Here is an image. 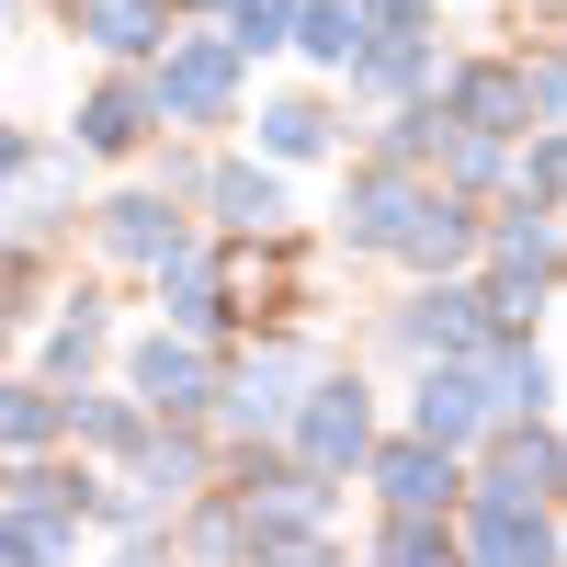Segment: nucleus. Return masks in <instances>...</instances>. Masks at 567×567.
I'll return each mask as SVG.
<instances>
[{
  "mask_svg": "<svg viewBox=\"0 0 567 567\" xmlns=\"http://www.w3.org/2000/svg\"><path fill=\"white\" fill-rule=\"evenodd\" d=\"M148 420H159L148 398H136V409H125V398H91V409H69V432H80V443H103V454H125Z\"/></svg>",
  "mask_w": 567,
  "mask_h": 567,
  "instance_id": "4be33fe9",
  "label": "nucleus"
},
{
  "mask_svg": "<svg viewBox=\"0 0 567 567\" xmlns=\"http://www.w3.org/2000/svg\"><path fill=\"white\" fill-rule=\"evenodd\" d=\"M374 23H432V0H363Z\"/></svg>",
  "mask_w": 567,
  "mask_h": 567,
  "instance_id": "c85d7f7f",
  "label": "nucleus"
},
{
  "mask_svg": "<svg viewBox=\"0 0 567 567\" xmlns=\"http://www.w3.org/2000/svg\"><path fill=\"white\" fill-rule=\"evenodd\" d=\"M205 194H216L227 227H272V216H284V182H272V171H216Z\"/></svg>",
  "mask_w": 567,
  "mask_h": 567,
  "instance_id": "aec40b11",
  "label": "nucleus"
},
{
  "mask_svg": "<svg viewBox=\"0 0 567 567\" xmlns=\"http://www.w3.org/2000/svg\"><path fill=\"white\" fill-rule=\"evenodd\" d=\"M523 194L567 205V125H556V136H534V171H523Z\"/></svg>",
  "mask_w": 567,
  "mask_h": 567,
  "instance_id": "bb28decb",
  "label": "nucleus"
},
{
  "mask_svg": "<svg viewBox=\"0 0 567 567\" xmlns=\"http://www.w3.org/2000/svg\"><path fill=\"white\" fill-rule=\"evenodd\" d=\"M80 511H91V477H80V465H12V556H69L80 545Z\"/></svg>",
  "mask_w": 567,
  "mask_h": 567,
  "instance_id": "f03ea898",
  "label": "nucleus"
},
{
  "mask_svg": "<svg viewBox=\"0 0 567 567\" xmlns=\"http://www.w3.org/2000/svg\"><path fill=\"white\" fill-rule=\"evenodd\" d=\"M159 296H171V318H182V329H216V318H227V307H216V261H205V250L159 261Z\"/></svg>",
  "mask_w": 567,
  "mask_h": 567,
  "instance_id": "6ab92c4d",
  "label": "nucleus"
},
{
  "mask_svg": "<svg viewBox=\"0 0 567 567\" xmlns=\"http://www.w3.org/2000/svg\"><path fill=\"white\" fill-rule=\"evenodd\" d=\"M296 45H307L318 69H352L363 45H374V12H363V0H307V12H296Z\"/></svg>",
  "mask_w": 567,
  "mask_h": 567,
  "instance_id": "dca6fc26",
  "label": "nucleus"
},
{
  "mask_svg": "<svg viewBox=\"0 0 567 567\" xmlns=\"http://www.w3.org/2000/svg\"><path fill=\"white\" fill-rule=\"evenodd\" d=\"M556 523H545V499H499L477 488V523H465V556H545Z\"/></svg>",
  "mask_w": 567,
  "mask_h": 567,
  "instance_id": "f8f14e48",
  "label": "nucleus"
},
{
  "mask_svg": "<svg viewBox=\"0 0 567 567\" xmlns=\"http://www.w3.org/2000/svg\"><path fill=\"white\" fill-rule=\"evenodd\" d=\"M443 103H454L465 125H488V136H523V125L545 114V91H534V69H454Z\"/></svg>",
  "mask_w": 567,
  "mask_h": 567,
  "instance_id": "6e6552de",
  "label": "nucleus"
},
{
  "mask_svg": "<svg viewBox=\"0 0 567 567\" xmlns=\"http://www.w3.org/2000/svg\"><path fill=\"white\" fill-rule=\"evenodd\" d=\"M307 363L296 352H261V363H239V386H227V420H239V432H272V420H296L307 398Z\"/></svg>",
  "mask_w": 567,
  "mask_h": 567,
  "instance_id": "9d476101",
  "label": "nucleus"
},
{
  "mask_svg": "<svg viewBox=\"0 0 567 567\" xmlns=\"http://www.w3.org/2000/svg\"><path fill=\"white\" fill-rule=\"evenodd\" d=\"M488 374H499V409H511V420H523V409L545 420V398H556V374H545V352H523V341H499V352H488Z\"/></svg>",
  "mask_w": 567,
  "mask_h": 567,
  "instance_id": "412c9836",
  "label": "nucleus"
},
{
  "mask_svg": "<svg viewBox=\"0 0 567 567\" xmlns=\"http://www.w3.org/2000/svg\"><path fill=\"white\" fill-rule=\"evenodd\" d=\"M420 80H432V34L420 23H374V45L352 58V91L363 103H398V91H420Z\"/></svg>",
  "mask_w": 567,
  "mask_h": 567,
  "instance_id": "1a4fd4ad",
  "label": "nucleus"
},
{
  "mask_svg": "<svg viewBox=\"0 0 567 567\" xmlns=\"http://www.w3.org/2000/svg\"><path fill=\"white\" fill-rule=\"evenodd\" d=\"M261 148H272V159H318V148H329V114H318V103H272V114H261Z\"/></svg>",
  "mask_w": 567,
  "mask_h": 567,
  "instance_id": "5701e85b",
  "label": "nucleus"
},
{
  "mask_svg": "<svg viewBox=\"0 0 567 567\" xmlns=\"http://www.w3.org/2000/svg\"><path fill=\"white\" fill-rule=\"evenodd\" d=\"M420 205H432V194L409 182V159H386V171H363L352 194H341V239H352V250H398Z\"/></svg>",
  "mask_w": 567,
  "mask_h": 567,
  "instance_id": "0eeeda50",
  "label": "nucleus"
},
{
  "mask_svg": "<svg viewBox=\"0 0 567 567\" xmlns=\"http://www.w3.org/2000/svg\"><path fill=\"white\" fill-rule=\"evenodd\" d=\"M148 114H171V103H159V80H148V91H136V80L91 91V114H80V148H136V136H148Z\"/></svg>",
  "mask_w": 567,
  "mask_h": 567,
  "instance_id": "a211bd4d",
  "label": "nucleus"
},
{
  "mask_svg": "<svg viewBox=\"0 0 567 567\" xmlns=\"http://www.w3.org/2000/svg\"><path fill=\"white\" fill-rule=\"evenodd\" d=\"M477 488H499V499H556V488H567V454H556L545 432H534V443L511 432V443L488 454V477H477Z\"/></svg>",
  "mask_w": 567,
  "mask_h": 567,
  "instance_id": "f3484780",
  "label": "nucleus"
},
{
  "mask_svg": "<svg viewBox=\"0 0 567 567\" xmlns=\"http://www.w3.org/2000/svg\"><path fill=\"white\" fill-rule=\"evenodd\" d=\"M227 23H239L250 58H272V45H296V0H227Z\"/></svg>",
  "mask_w": 567,
  "mask_h": 567,
  "instance_id": "393cba45",
  "label": "nucleus"
},
{
  "mask_svg": "<svg viewBox=\"0 0 567 567\" xmlns=\"http://www.w3.org/2000/svg\"><path fill=\"white\" fill-rule=\"evenodd\" d=\"M488 341H499V307L477 296V284H432V296H409V318H398V352H420V363L488 352Z\"/></svg>",
  "mask_w": 567,
  "mask_h": 567,
  "instance_id": "7ed1b4c3",
  "label": "nucleus"
},
{
  "mask_svg": "<svg viewBox=\"0 0 567 567\" xmlns=\"http://www.w3.org/2000/svg\"><path fill=\"white\" fill-rule=\"evenodd\" d=\"M534 91H545V114H567V58H545V69H534Z\"/></svg>",
  "mask_w": 567,
  "mask_h": 567,
  "instance_id": "cd10ccee",
  "label": "nucleus"
},
{
  "mask_svg": "<svg viewBox=\"0 0 567 567\" xmlns=\"http://www.w3.org/2000/svg\"><path fill=\"white\" fill-rule=\"evenodd\" d=\"M136 398H148L159 420L171 409H205V352L194 341H148V352H136Z\"/></svg>",
  "mask_w": 567,
  "mask_h": 567,
  "instance_id": "2eb2a0df",
  "label": "nucleus"
},
{
  "mask_svg": "<svg viewBox=\"0 0 567 567\" xmlns=\"http://www.w3.org/2000/svg\"><path fill=\"white\" fill-rule=\"evenodd\" d=\"M69 432V409H58V386H12V454H45Z\"/></svg>",
  "mask_w": 567,
  "mask_h": 567,
  "instance_id": "b1692460",
  "label": "nucleus"
},
{
  "mask_svg": "<svg viewBox=\"0 0 567 567\" xmlns=\"http://www.w3.org/2000/svg\"><path fill=\"white\" fill-rule=\"evenodd\" d=\"M239 58H250L239 34H227V45H171L159 103H171V114H194V125H227V103H239Z\"/></svg>",
  "mask_w": 567,
  "mask_h": 567,
  "instance_id": "423d86ee",
  "label": "nucleus"
},
{
  "mask_svg": "<svg viewBox=\"0 0 567 567\" xmlns=\"http://www.w3.org/2000/svg\"><path fill=\"white\" fill-rule=\"evenodd\" d=\"M374 499H386V511H454V499H477V488L454 477V443L409 432V443H386V454H374Z\"/></svg>",
  "mask_w": 567,
  "mask_h": 567,
  "instance_id": "39448f33",
  "label": "nucleus"
},
{
  "mask_svg": "<svg viewBox=\"0 0 567 567\" xmlns=\"http://www.w3.org/2000/svg\"><path fill=\"white\" fill-rule=\"evenodd\" d=\"M103 250L114 261H182L194 239H182V216L159 194H125V205H103Z\"/></svg>",
  "mask_w": 567,
  "mask_h": 567,
  "instance_id": "9b49d317",
  "label": "nucleus"
},
{
  "mask_svg": "<svg viewBox=\"0 0 567 567\" xmlns=\"http://www.w3.org/2000/svg\"><path fill=\"white\" fill-rule=\"evenodd\" d=\"M91 352H103V318H58V341H45V363H58V374H91Z\"/></svg>",
  "mask_w": 567,
  "mask_h": 567,
  "instance_id": "a878e982",
  "label": "nucleus"
},
{
  "mask_svg": "<svg viewBox=\"0 0 567 567\" xmlns=\"http://www.w3.org/2000/svg\"><path fill=\"white\" fill-rule=\"evenodd\" d=\"M296 443H307V465H318V477H341V465H363V454H374V409H363V386H352V374H318V386H307Z\"/></svg>",
  "mask_w": 567,
  "mask_h": 567,
  "instance_id": "20e7f679",
  "label": "nucleus"
},
{
  "mask_svg": "<svg viewBox=\"0 0 567 567\" xmlns=\"http://www.w3.org/2000/svg\"><path fill=\"white\" fill-rule=\"evenodd\" d=\"M80 34L103 45V58H148L171 34V0H80Z\"/></svg>",
  "mask_w": 567,
  "mask_h": 567,
  "instance_id": "4468645a",
  "label": "nucleus"
},
{
  "mask_svg": "<svg viewBox=\"0 0 567 567\" xmlns=\"http://www.w3.org/2000/svg\"><path fill=\"white\" fill-rule=\"evenodd\" d=\"M488 420H511L499 409V374H488V352H443L432 374H420V398H409V432H432V443H477Z\"/></svg>",
  "mask_w": 567,
  "mask_h": 567,
  "instance_id": "f257e3e1",
  "label": "nucleus"
},
{
  "mask_svg": "<svg viewBox=\"0 0 567 567\" xmlns=\"http://www.w3.org/2000/svg\"><path fill=\"white\" fill-rule=\"evenodd\" d=\"M465 250H477V216H465V194H432L409 216V239H398V261H420V272H454Z\"/></svg>",
  "mask_w": 567,
  "mask_h": 567,
  "instance_id": "ddd939ff",
  "label": "nucleus"
}]
</instances>
